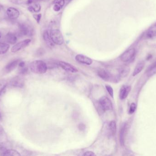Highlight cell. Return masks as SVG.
<instances>
[{
  "instance_id": "6da1fadb",
  "label": "cell",
  "mask_w": 156,
  "mask_h": 156,
  "mask_svg": "<svg viewBox=\"0 0 156 156\" xmlns=\"http://www.w3.org/2000/svg\"><path fill=\"white\" fill-rule=\"evenodd\" d=\"M30 70L32 73L38 74H42L46 73L47 66L45 62L40 60L33 61L29 66Z\"/></svg>"
},
{
  "instance_id": "7a4b0ae2",
  "label": "cell",
  "mask_w": 156,
  "mask_h": 156,
  "mask_svg": "<svg viewBox=\"0 0 156 156\" xmlns=\"http://www.w3.org/2000/svg\"><path fill=\"white\" fill-rule=\"evenodd\" d=\"M51 40L54 44L62 45L64 42V39L61 32L59 30H53L50 34Z\"/></svg>"
},
{
  "instance_id": "3957f363",
  "label": "cell",
  "mask_w": 156,
  "mask_h": 156,
  "mask_svg": "<svg viewBox=\"0 0 156 156\" xmlns=\"http://www.w3.org/2000/svg\"><path fill=\"white\" fill-rule=\"evenodd\" d=\"M99 104L103 110H110L113 108L112 102L107 97H102L99 99Z\"/></svg>"
},
{
  "instance_id": "277c9868",
  "label": "cell",
  "mask_w": 156,
  "mask_h": 156,
  "mask_svg": "<svg viewBox=\"0 0 156 156\" xmlns=\"http://www.w3.org/2000/svg\"><path fill=\"white\" fill-rule=\"evenodd\" d=\"M135 54H136V50L135 49L132 48V49H129L125 52L124 53L122 54L120 57V60L125 62H129L134 58Z\"/></svg>"
},
{
  "instance_id": "5b68a950",
  "label": "cell",
  "mask_w": 156,
  "mask_h": 156,
  "mask_svg": "<svg viewBox=\"0 0 156 156\" xmlns=\"http://www.w3.org/2000/svg\"><path fill=\"white\" fill-rule=\"evenodd\" d=\"M31 42V40L30 39H26V40H24L22 41L19 42L12 47L11 51L12 53L20 51L21 49L25 48L26 46H28Z\"/></svg>"
},
{
  "instance_id": "8992f818",
  "label": "cell",
  "mask_w": 156,
  "mask_h": 156,
  "mask_svg": "<svg viewBox=\"0 0 156 156\" xmlns=\"http://www.w3.org/2000/svg\"><path fill=\"white\" fill-rule=\"evenodd\" d=\"M59 65L62 69L66 72L71 73H76L78 72V70L75 66L68 63L61 61L59 62Z\"/></svg>"
},
{
  "instance_id": "52a82bcc",
  "label": "cell",
  "mask_w": 156,
  "mask_h": 156,
  "mask_svg": "<svg viewBox=\"0 0 156 156\" xmlns=\"http://www.w3.org/2000/svg\"><path fill=\"white\" fill-rule=\"evenodd\" d=\"M19 32L23 35H30L32 34V30L27 24L20 23L18 24Z\"/></svg>"
},
{
  "instance_id": "ba28073f",
  "label": "cell",
  "mask_w": 156,
  "mask_h": 156,
  "mask_svg": "<svg viewBox=\"0 0 156 156\" xmlns=\"http://www.w3.org/2000/svg\"><path fill=\"white\" fill-rule=\"evenodd\" d=\"M75 60L78 62L87 65H90L93 63V61L91 58L83 55H77L75 56Z\"/></svg>"
},
{
  "instance_id": "9c48e42d",
  "label": "cell",
  "mask_w": 156,
  "mask_h": 156,
  "mask_svg": "<svg viewBox=\"0 0 156 156\" xmlns=\"http://www.w3.org/2000/svg\"><path fill=\"white\" fill-rule=\"evenodd\" d=\"M24 84V82L23 78L20 76H16L11 80L10 85L13 87H23Z\"/></svg>"
},
{
  "instance_id": "30bf717a",
  "label": "cell",
  "mask_w": 156,
  "mask_h": 156,
  "mask_svg": "<svg viewBox=\"0 0 156 156\" xmlns=\"http://www.w3.org/2000/svg\"><path fill=\"white\" fill-rule=\"evenodd\" d=\"M7 16L10 19L15 20L20 15L19 11L14 8H9L6 11Z\"/></svg>"
},
{
  "instance_id": "8fae6325",
  "label": "cell",
  "mask_w": 156,
  "mask_h": 156,
  "mask_svg": "<svg viewBox=\"0 0 156 156\" xmlns=\"http://www.w3.org/2000/svg\"><path fill=\"white\" fill-rule=\"evenodd\" d=\"M131 87L129 86H123L120 88L119 93V97L121 100L125 99L128 95Z\"/></svg>"
},
{
  "instance_id": "7c38bea8",
  "label": "cell",
  "mask_w": 156,
  "mask_h": 156,
  "mask_svg": "<svg viewBox=\"0 0 156 156\" xmlns=\"http://www.w3.org/2000/svg\"><path fill=\"white\" fill-rule=\"evenodd\" d=\"M127 130V125L124 123L121 126L120 132V142L121 146H124L125 144V136Z\"/></svg>"
},
{
  "instance_id": "4fadbf2b",
  "label": "cell",
  "mask_w": 156,
  "mask_h": 156,
  "mask_svg": "<svg viewBox=\"0 0 156 156\" xmlns=\"http://www.w3.org/2000/svg\"><path fill=\"white\" fill-rule=\"evenodd\" d=\"M99 76L105 81H109L111 78V74L107 71L103 69H100L98 72Z\"/></svg>"
},
{
  "instance_id": "5bb4252c",
  "label": "cell",
  "mask_w": 156,
  "mask_h": 156,
  "mask_svg": "<svg viewBox=\"0 0 156 156\" xmlns=\"http://www.w3.org/2000/svg\"><path fill=\"white\" fill-rule=\"evenodd\" d=\"M19 63V60H15V61H12L11 62L9 63V64L6 65L5 67V71L7 73H9L10 72L14 70Z\"/></svg>"
},
{
  "instance_id": "9a60e30c",
  "label": "cell",
  "mask_w": 156,
  "mask_h": 156,
  "mask_svg": "<svg viewBox=\"0 0 156 156\" xmlns=\"http://www.w3.org/2000/svg\"><path fill=\"white\" fill-rule=\"evenodd\" d=\"M5 41L8 43L11 44H15L17 41V38L14 34L12 33H8L5 37Z\"/></svg>"
},
{
  "instance_id": "2e32d148",
  "label": "cell",
  "mask_w": 156,
  "mask_h": 156,
  "mask_svg": "<svg viewBox=\"0 0 156 156\" xmlns=\"http://www.w3.org/2000/svg\"><path fill=\"white\" fill-rule=\"evenodd\" d=\"M43 38L44 40L46 42L47 45L50 47H53L54 46V44L52 40H51V37H50V34H48L47 31H45L43 34Z\"/></svg>"
},
{
  "instance_id": "e0dca14e",
  "label": "cell",
  "mask_w": 156,
  "mask_h": 156,
  "mask_svg": "<svg viewBox=\"0 0 156 156\" xmlns=\"http://www.w3.org/2000/svg\"><path fill=\"white\" fill-rule=\"evenodd\" d=\"M130 72V68L127 66H122L119 70L120 77L124 78L128 75Z\"/></svg>"
},
{
  "instance_id": "ac0fdd59",
  "label": "cell",
  "mask_w": 156,
  "mask_h": 156,
  "mask_svg": "<svg viewBox=\"0 0 156 156\" xmlns=\"http://www.w3.org/2000/svg\"><path fill=\"white\" fill-rule=\"evenodd\" d=\"M144 66H145V64L143 62H140L138 63L134 69V72L133 73V76H135L138 74L143 70Z\"/></svg>"
},
{
  "instance_id": "d6986e66",
  "label": "cell",
  "mask_w": 156,
  "mask_h": 156,
  "mask_svg": "<svg viewBox=\"0 0 156 156\" xmlns=\"http://www.w3.org/2000/svg\"><path fill=\"white\" fill-rule=\"evenodd\" d=\"M10 48V45L7 44L0 43V55L6 53Z\"/></svg>"
},
{
  "instance_id": "ffe728a7",
  "label": "cell",
  "mask_w": 156,
  "mask_h": 156,
  "mask_svg": "<svg viewBox=\"0 0 156 156\" xmlns=\"http://www.w3.org/2000/svg\"><path fill=\"white\" fill-rule=\"evenodd\" d=\"M148 38H152L156 36V24L150 28L147 34Z\"/></svg>"
},
{
  "instance_id": "44dd1931",
  "label": "cell",
  "mask_w": 156,
  "mask_h": 156,
  "mask_svg": "<svg viewBox=\"0 0 156 156\" xmlns=\"http://www.w3.org/2000/svg\"><path fill=\"white\" fill-rule=\"evenodd\" d=\"M3 156H20L21 154L15 150L7 149L4 153Z\"/></svg>"
},
{
  "instance_id": "7402d4cb",
  "label": "cell",
  "mask_w": 156,
  "mask_h": 156,
  "mask_svg": "<svg viewBox=\"0 0 156 156\" xmlns=\"http://www.w3.org/2000/svg\"><path fill=\"white\" fill-rule=\"evenodd\" d=\"M109 128L111 135H114L116 134V122L114 120L111 121L109 125Z\"/></svg>"
},
{
  "instance_id": "603a6c76",
  "label": "cell",
  "mask_w": 156,
  "mask_h": 156,
  "mask_svg": "<svg viewBox=\"0 0 156 156\" xmlns=\"http://www.w3.org/2000/svg\"><path fill=\"white\" fill-rule=\"evenodd\" d=\"M28 9L31 12H39L41 10V6L39 4L36 3L29 6Z\"/></svg>"
},
{
  "instance_id": "cb8c5ba5",
  "label": "cell",
  "mask_w": 156,
  "mask_h": 156,
  "mask_svg": "<svg viewBox=\"0 0 156 156\" xmlns=\"http://www.w3.org/2000/svg\"><path fill=\"white\" fill-rule=\"evenodd\" d=\"M148 75L150 76L153 75L154 74L156 73V62L152 64L147 71Z\"/></svg>"
},
{
  "instance_id": "d4e9b609",
  "label": "cell",
  "mask_w": 156,
  "mask_h": 156,
  "mask_svg": "<svg viewBox=\"0 0 156 156\" xmlns=\"http://www.w3.org/2000/svg\"><path fill=\"white\" fill-rule=\"evenodd\" d=\"M7 85V82L5 80L0 81V96L2 94Z\"/></svg>"
},
{
  "instance_id": "484cf974",
  "label": "cell",
  "mask_w": 156,
  "mask_h": 156,
  "mask_svg": "<svg viewBox=\"0 0 156 156\" xmlns=\"http://www.w3.org/2000/svg\"><path fill=\"white\" fill-rule=\"evenodd\" d=\"M106 89L107 91L108 92L109 95L113 98L114 97V91H113L112 87L110 86L109 85H106Z\"/></svg>"
},
{
  "instance_id": "4316f807",
  "label": "cell",
  "mask_w": 156,
  "mask_h": 156,
  "mask_svg": "<svg viewBox=\"0 0 156 156\" xmlns=\"http://www.w3.org/2000/svg\"><path fill=\"white\" fill-rule=\"evenodd\" d=\"M53 4H57L60 6L61 8H63L65 4L64 0H54Z\"/></svg>"
},
{
  "instance_id": "83f0119b",
  "label": "cell",
  "mask_w": 156,
  "mask_h": 156,
  "mask_svg": "<svg viewBox=\"0 0 156 156\" xmlns=\"http://www.w3.org/2000/svg\"><path fill=\"white\" fill-rule=\"evenodd\" d=\"M136 109V105L135 103H132L130 105V107L129 111V113L130 114H132L134 113Z\"/></svg>"
},
{
  "instance_id": "f1b7e54d",
  "label": "cell",
  "mask_w": 156,
  "mask_h": 156,
  "mask_svg": "<svg viewBox=\"0 0 156 156\" xmlns=\"http://www.w3.org/2000/svg\"><path fill=\"white\" fill-rule=\"evenodd\" d=\"M41 16H41V14H35V15H33V17L34 19L37 22V23H39L40 20H41Z\"/></svg>"
},
{
  "instance_id": "f546056e",
  "label": "cell",
  "mask_w": 156,
  "mask_h": 156,
  "mask_svg": "<svg viewBox=\"0 0 156 156\" xmlns=\"http://www.w3.org/2000/svg\"><path fill=\"white\" fill-rule=\"evenodd\" d=\"M27 70L28 69H27V67H25V66L22 67L20 70V73L21 75L25 74L26 73H27Z\"/></svg>"
},
{
  "instance_id": "4dcf8cb0",
  "label": "cell",
  "mask_w": 156,
  "mask_h": 156,
  "mask_svg": "<svg viewBox=\"0 0 156 156\" xmlns=\"http://www.w3.org/2000/svg\"><path fill=\"white\" fill-rule=\"evenodd\" d=\"M62 8L60 6L57 5V4H54V7H53V9L55 12L59 11L62 9Z\"/></svg>"
},
{
  "instance_id": "1f68e13d",
  "label": "cell",
  "mask_w": 156,
  "mask_h": 156,
  "mask_svg": "<svg viewBox=\"0 0 156 156\" xmlns=\"http://www.w3.org/2000/svg\"><path fill=\"white\" fill-rule=\"evenodd\" d=\"M95 154L94 153V152L91 151H86L84 154V156H95Z\"/></svg>"
},
{
  "instance_id": "d6a6232c",
  "label": "cell",
  "mask_w": 156,
  "mask_h": 156,
  "mask_svg": "<svg viewBox=\"0 0 156 156\" xmlns=\"http://www.w3.org/2000/svg\"><path fill=\"white\" fill-rule=\"evenodd\" d=\"M85 126L84 124H79V126H78V129H79V130H83L85 129Z\"/></svg>"
},
{
  "instance_id": "836d02e7",
  "label": "cell",
  "mask_w": 156,
  "mask_h": 156,
  "mask_svg": "<svg viewBox=\"0 0 156 156\" xmlns=\"http://www.w3.org/2000/svg\"><path fill=\"white\" fill-rule=\"evenodd\" d=\"M39 1H40V0H28L27 2V3H28V4H30L33 3H35V2Z\"/></svg>"
},
{
  "instance_id": "e575fe53",
  "label": "cell",
  "mask_w": 156,
  "mask_h": 156,
  "mask_svg": "<svg viewBox=\"0 0 156 156\" xmlns=\"http://www.w3.org/2000/svg\"><path fill=\"white\" fill-rule=\"evenodd\" d=\"M18 66H19L20 68H22V67L25 66V64L24 62H20L19 63V64H18Z\"/></svg>"
},
{
  "instance_id": "d590c367",
  "label": "cell",
  "mask_w": 156,
  "mask_h": 156,
  "mask_svg": "<svg viewBox=\"0 0 156 156\" xmlns=\"http://www.w3.org/2000/svg\"><path fill=\"white\" fill-rule=\"evenodd\" d=\"M2 8H3V6H2V5H1V4H0V11H1V10H2Z\"/></svg>"
},
{
  "instance_id": "8d00e7d4",
  "label": "cell",
  "mask_w": 156,
  "mask_h": 156,
  "mask_svg": "<svg viewBox=\"0 0 156 156\" xmlns=\"http://www.w3.org/2000/svg\"><path fill=\"white\" fill-rule=\"evenodd\" d=\"M2 119V115H1V113H0V121H1Z\"/></svg>"
},
{
  "instance_id": "74e56055",
  "label": "cell",
  "mask_w": 156,
  "mask_h": 156,
  "mask_svg": "<svg viewBox=\"0 0 156 156\" xmlns=\"http://www.w3.org/2000/svg\"><path fill=\"white\" fill-rule=\"evenodd\" d=\"M1 34H0V39H1Z\"/></svg>"
}]
</instances>
